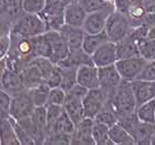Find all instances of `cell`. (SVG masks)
<instances>
[{
	"label": "cell",
	"instance_id": "cell-22",
	"mask_svg": "<svg viewBox=\"0 0 155 145\" xmlns=\"http://www.w3.org/2000/svg\"><path fill=\"white\" fill-rule=\"evenodd\" d=\"M107 41H110V39L107 37L105 30L100 33H85L82 49L85 53L92 55L97 49H99L101 45Z\"/></svg>",
	"mask_w": 155,
	"mask_h": 145
},
{
	"label": "cell",
	"instance_id": "cell-24",
	"mask_svg": "<svg viewBox=\"0 0 155 145\" xmlns=\"http://www.w3.org/2000/svg\"><path fill=\"white\" fill-rule=\"evenodd\" d=\"M75 124L71 120V117L69 116V114L65 112V110L62 112V114L59 116V119L54 122V124L52 125L50 132H55V133H62V134H70L72 135V133L74 132L75 130Z\"/></svg>",
	"mask_w": 155,
	"mask_h": 145
},
{
	"label": "cell",
	"instance_id": "cell-18",
	"mask_svg": "<svg viewBox=\"0 0 155 145\" xmlns=\"http://www.w3.org/2000/svg\"><path fill=\"white\" fill-rule=\"evenodd\" d=\"M63 107H64L65 112L69 114V116L71 117L72 121L74 122L75 125H78L82 120L87 117L83 107V99H81V97H72V95L67 94V99H65Z\"/></svg>",
	"mask_w": 155,
	"mask_h": 145
},
{
	"label": "cell",
	"instance_id": "cell-13",
	"mask_svg": "<svg viewBox=\"0 0 155 145\" xmlns=\"http://www.w3.org/2000/svg\"><path fill=\"white\" fill-rule=\"evenodd\" d=\"M77 82L87 90L100 87L99 81V68L93 63L82 64L78 67L77 70Z\"/></svg>",
	"mask_w": 155,
	"mask_h": 145
},
{
	"label": "cell",
	"instance_id": "cell-12",
	"mask_svg": "<svg viewBox=\"0 0 155 145\" xmlns=\"http://www.w3.org/2000/svg\"><path fill=\"white\" fill-rule=\"evenodd\" d=\"M23 0H1V21L2 26H8L11 30L12 26L22 15Z\"/></svg>",
	"mask_w": 155,
	"mask_h": 145
},
{
	"label": "cell",
	"instance_id": "cell-20",
	"mask_svg": "<svg viewBox=\"0 0 155 145\" xmlns=\"http://www.w3.org/2000/svg\"><path fill=\"white\" fill-rule=\"evenodd\" d=\"M20 74H21V77H22L23 85L28 90L45 83V77L42 75L41 71L33 63H30L29 65H27L23 70H21Z\"/></svg>",
	"mask_w": 155,
	"mask_h": 145
},
{
	"label": "cell",
	"instance_id": "cell-10",
	"mask_svg": "<svg viewBox=\"0 0 155 145\" xmlns=\"http://www.w3.org/2000/svg\"><path fill=\"white\" fill-rule=\"evenodd\" d=\"M99 81H100V87L107 92L110 99L111 94L121 84L123 79L117 71L115 64H112L99 68Z\"/></svg>",
	"mask_w": 155,
	"mask_h": 145
},
{
	"label": "cell",
	"instance_id": "cell-5",
	"mask_svg": "<svg viewBox=\"0 0 155 145\" xmlns=\"http://www.w3.org/2000/svg\"><path fill=\"white\" fill-rule=\"evenodd\" d=\"M35 109H36V104L30 95L29 90L27 89L21 94L12 97L11 107L9 110V116L16 121H21L32 115Z\"/></svg>",
	"mask_w": 155,
	"mask_h": 145
},
{
	"label": "cell",
	"instance_id": "cell-30",
	"mask_svg": "<svg viewBox=\"0 0 155 145\" xmlns=\"http://www.w3.org/2000/svg\"><path fill=\"white\" fill-rule=\"evenodd\" d=\"M77 70H78V68H75V67L62 68V82H61V85H60V87H61L64 91H67V92L78 83L77 82Z\"/></svg>",
	"mask_w": 155,
	"mask_h": 145
},
{
	"label": "cell",
	"instance_id": "cell-25",
	"mask_svg": "<svg viewBox=\"0 0 155 145\" xmlns=\"http://www.w3.org/2000/svg\"><path fill=\"white\" fill-rule=\"evenodd\" d=\"M109 132H110V126L105 125L103 123L95 122V121H94L93 129H92V136H93V140H94V142H95V144L114 145V143L112 142L110 139Z\"/></svg>",
	"mask_w": 155,
	"mask_h": 145
},
{
	"label": "cell",
	"instance_id": "cell-16",
	"mask_svg": "<svg viewBox=\"0 0 155 145\" xmlns=\"http://www.w3.org/2000/svg\"><path fill=\"white\" fill-rule=\"evenodd\" d=\"M94 119L85 117L77 126L72 133V144H95L92 136Z\"/></svg>",
	"mask_w": 155,
	"mask_h": 145
},
{
	"label": "cell",
	"instance_id": "cell-3",
	"mask_svg": "<svg viewBox=\"0 0 155 145\" xmlns=\"http://www.w3.org/2000/svg\"><path fill=\"white\" fill-rule=\"evenodd\" d=\"M133 30L132 20L127 15L119 11L111 13L105 27V32L110 39V41L119 42L131 35Z\"/></svg>",
	"mask_w": 155,
	"mask_h": 145
},
{
	"label": "cell",
	"instance_id": "cell-8",
	"mask_svg": "<svg viewBox=\"0 0 155 145\" xmlns=\"http://www.w3.org/2000/svg\"><path fill=\"white\" fill-rule=\"evenodd\" d=\"M115 11V5L111 3L110 6L95 12L87 13V19L84 21L83 30L85 33H100L105 30L107 22L111 13Z\"/></svg>",
	"mask_w": 155,
	"mask_h": 145
},
{
	"label": "cell",
	"instance_id": "cell-38",
	"mask_svg": "<svg viewBox=\"0 0 155 145\" xmlns=\"http://www.w3.org/2000/svg\"><path fill=\"white\" fill-rule=\"evenodd\" d=\"M50 87H57L61 85L62 82V68L59 64H54L51 72L49 73L45 81Z\"/></svg>",
	"mask_w": 155,
	"mask_h": 145
},
{
	"label": "cell",
	"instance_id": "cell-19",
	"mask_svg": "<svg viewBox=\"0 0 155 145\" xmlns=\"http://www.w3.org/2000/svg\"><path fill=\"white\" fill-rule=\"evenodd\" d=\"M116 51H117V60L141 55L139 50V42L131 35L121 41L116 42Z\"/></svg>",
	"mask_w": 155,
	"mask_h": 145
},
{
	"label": "cell",
	"instance_id": "cell-39",
	"mask_svg": "<svg viewBox=\"0 0 155 145\" xmlns=\"http://www.w3.org/2000/svg\"><path fill=\"white\" fill-rule=\"evenodd\" d=\"M45 143H51V144H71L72 135L70 134H62V133L50 132V135L45 137Z\"/></svg>",
	"mask_w": 155,
	"mask_h": 145
},
{
	"label": "cell",
	"instance_id": "cell-1",
	"mask_svg": "<svg viewBox=\"0 0 155 145\" xmlns=\"http://www.w3.org/2000/svg\"><path fill=\"white\" fill-rule=\"evenodd\" d=\"M109 104L114 110L119 119L136 112L137 104L133 94L131 82L123 80L113 93L111 94Z\"/></svg>",
	"mask_w": 155,
	"mask_h": 145
},
{
	"label": "cell",
	"instance_id": "cell-7",
	"mask_svg": "<svg viewBox=\"0 0 155 145\" xmlns=\"http://www.w3.org/2000/svg\"><path fill=\"white\" fill-rule=\"evenodd\" d=\"M45 36L50 44V60L53 63L58 64L59 62H61L68 57L70 49L60 30H48L45 33Z\"/></svg>",
	"mask_w": 155,
	"mask_h": 145
},
{
	"label": "cell",
	"instance_id": "cell-21",
	"mask_svg": "<svg viewBox=\"0 0 155 145\" xmlns=\"http://www.w3.org/2000/svg\"><path fill=\"white\" fill-rule=\"evenodd\" d=\"M111 141L114 145H134L137 144L135 137L119 122L110 127L109 132Z\"/></svg>",
	"mask_w": 155,
	"mask_h": 145
},
{
	"label": "cell",
	"instance_id": "cell-43",
	"mask_svg": "<svg viewBox=\"0 0 155 145\" xmlns=\"http://www.w3.org/2000/svg\"><path fill=\"white\" fill-rule=\"evenodd\" d=\"M107 2H115V1H116V0H107Z\"/></svg>",
	"mask_w": 155,
	"mask_h": 145
},
{
	"label": "cell",
	"instance_id": "cell-14",
	"mask_svg": "<svg viewBox=\"0 0 155 145\" xmlns=\"http://www.w3.org/2000/svg\"><path fill=\"white\" fill-rule=\"evenodd\" d=\"M131 87L137 107L155 97V81L136 79L131 82Z\"/></svg>",
	"mask_w": 155,
	"mask_h": 145
},
{
	"label": "cell",
	"instance_id": "cell-41",
	"mask_svg": "<svg viewBox=\"0 0 155 145\" xmlns=\"http://www.w3.org/2000/svg\"><path fill=\"white\" fill-rule=\"evenodd\" d=\"M137 79L147 81H155V60L147 61L145 68L143 69L142 73L140 74Z\"/></svg>",
	"mask_w": 155,
	"mask_h": 145
},
{
	"label": "cell",
	"instance_id": "cell-35",
	"mask_svg": "<svg viewBox=\"0 0 155 145\" xmlns=\"http://www.w3.org/2000/svg\"><path fill=\"white\" fill-rule=\"evenodd\" d=\"M45 107H47V114H48L47 132H50L52 125L59 119V116L61 115L62 112L64 111V107H63V105H58V104H47Z\"/></svg>",
	"mask_w": 155,
	"mask_h": 145
},
{
	"label": "cell",
	"instance_id": "cell-37",
	"mask_svg": "<svg viewBox=\"0 0 155 145\" xmlns=\"http://www.w3.org/2000/svg\"><path fill=\"white\" fill-rule=\"evenodd\" d=\"M65 99H67V91L63 90L61 87H51V89H50L48 104L64 105Z\"/></svg>",
	"mask_w": 155,
	"mask_h": 145
},
{
	"label": "cell",
	"instance_id": "cell-40",
	"mask_svg": "<svg viewBox=\"0 0 155 145\" xmlns=\"http://www.w3.org/2000/svg\"><path fill=\"white\" fill-rule=\"evenodd\" d=\"M0 107H1V117H8L9 116V110L12 102V97L9 93L1 90L0 94Z\"/></svg>",
	"mask_w": 155,
	"mask_h": 145
},
{
	"label": "cell",
	"instance_id": "cell-6",
	"mask_svg": "<svg viewBox=\"0 0 155 145\" xmlns=\"http://www.w3.org/2000/svg\"><path fill=\"white\" fill-rule=\"evenodd\" d=\"M107 103H109V95L103 89L97 87V89L89 90L87 95L83 97L85 116L90 119H94L101 110L107 107Z\"/></svg>",
	"mask_w": 155,
	"mask_h": 145
},
{
	"label": "cell",
	"instance_id": "cell-34",
	"mask_svg": "<svg viewBox=\"0 0 155 145\" xmlns=\"http://www.w3.org/2000/svg\"><path fill=\"white\" fill-rule=\"evenodd\" d=\"M22 6L25 12L40 15L47 6V0H23Z\"/></svg>",
	"mask_w": 155,
	"mask_h": 145
},
{
	"label": "cell",
	"instance_id": "cell-9",
	"mask_svg": "<svg viewBox=\"0 0 155 145\" xmlns=\"http://www.w3.org/2000/svg\"><path fill=\"white\" fill-rule=\"evenodd\" d=\"M1 90L15 97L21 94L27 89L23 85L21 74L15 70L6 68L3 71H1Z\"/></svg>",
	"mask_w": 155,
	"mask_h": 145
},
{
	"label": "cell",
	"instance_id": "cell-2",
	"mask_svg": "<svg viewBox=\"0 0 155 145\" xmlns=\"http://www.w3.org/2000/svg\"><path fill=\"white\" fill-rule=\"evenodd\" d=\"M48 31V27L41 15L23 12L11 28V32L23 37L41 36Z\"/></svg>",
	"mask_w": 155,
	"mask_h": 145
},
{
	"label": "cell",
	"instance_id": "cell-33",
	"mask_svg": "<svg viewBox=\"0 0 155 145\" xmlns=\"http://www.w3.org/2000/svg\"><path fill=\"white\" fill-rule=\"evenodd\" d=\"M79 3L83 7V9L87 11V13L95 12L99 10H102L104 8H107V6H110L111 3L113 2H107V0H78Z\"/></svg>",
	"mask_w": 155,
	"mask_h": 145
},
{
	"label": "cell",
	"instance_id": "cell-23",
	"mask_svg": "<svg viewBox=\"0 0 155 145\" xmlns=\"http://www.w3.org/2000/svg\"><path fill=\"white\" fill-rule=\"evenodd\" d=\"M1 145H20L10 116L1 117Z\"/></svg>",
	"mask_w": 155,
	"mask_h": 145
},
{
	"label": "cell",
	"instance_id": "cell-15",
	"mask_svg": "<svg viewBox=\"0 0 155 145\" xmlns=\"http://www.w3.org/2000/svg\"><path fill=\"white\" fill-rule=\"evenodd\" d=\"M60 32L64 38L65 42L70 49V52L78 51V50L82 49L84 37H85V31L83 30V28L69 26L64 23L61 27Z\"/></svg>",
	"mask_w": 155,
	"mask_h": 145
},
{
	"label": "cell",
	"instance_id": "cell-32",
	"mask_svg": "<svg viewBox=\"0 0 155 145\" xmlns=\"http://www.w3.org/2000/svg\"><path fill=\"white\" fill-rule=\"evenodd\" d=\"M31 119L39 127L45 130L47 133V127H48V114H47V107H36L33 111Z\"/></svg>",
	"mask_w": 155,
	"mask_h": 145
},
{
	"label": "cell",
	"instance_id": "cell-26",
	"mask_svg": "<svg viewBox=\"0 0 155 145\" xmlns=\"http://www.w3.org/2000/svg\"><path fill=\"white\" fill-rule=\"evenodd\" d=\"M136 115L141 122L155 124V97L139 105L136 109Z\"/></svg>",
	"mask_w": 155,
	"mask_h": 145
},
{
	"label": "cell",
	"instance_id": "cell-36",
	"mask_svg": "<svg viewBox=\"0 0 155 145\" xmlns=\"http://www.w3.org/2000/svg\"><path fill=\"white\" fill-rule=\"evenodd\" d=\"M10 120L12 122V125L15 127V131H16L17 137L20 141V144H35L36 143V141L32 139V136L27 132L26 130H25V127L18 121H16L12 117H10Z\"/></svg>",
	"mask_w": 155,
	"mask_h": 145
},
{
	"label": "cell",
	"instance_id": "cell-27",
	"mask_svg": "<svg viewBox=\"0 0 155 145\" xmlns=\"http://www.w3.org/2000/svg\"><path fill=\"white\" fill-rule=\"evenodd\" d=\"M50 89L48 84L42 83L36 87L30 89V95L32 97L33 102L36 104V107H43L48 104V99H49V93H50Z\"/></svg>",
	"mask_w": 155,
	"mask_h": 145
},
{
	"label": "cell",
	"instance_id": "cell-31",
	"mask_svg": "<svg viewBox=\"0 0 155 145\" xmlns=\"http://www.w3.org/2000/svg\"><path fill=\"white\" fill-rule=\"evenodd\" d=\"M154 129L155 124H151V123H140L139 130L136 133V142L137 144H143V143H150V140L153 139V134H154Z\"/></svg>",
	"mask_w": 155,
	"mask_h": 145
},
{
	"label": "cell",
	"instance_id": "cell-28",
	"mask_svg": "<svg viewBox=\"0 0 155 145\" xmlns=\"http://www.w3.org/2000/svg\"><path fill=\"white\" fill-rule=\"evenodd\" d=\"M95 122L103 123L107 126H113L114 124L119 122V117L116 115V113L114 112V110L112 109L110 104L107 103V105L104 109H102L100 112L97 113V115L94 117Z\"/></svg>",
	"mask_w": 155,
	"mask_h": 145
},
{
	"label": "cell",
	"instance_id": "cell-42",
	"mask_svg": "<svg viewBox=\"0 0 155 145\" xmlns=\"http://www.w3.org/2000/svg\"><path fill=\"white\" fill-rule=\"evenodd\" d=\"M147 38L150 39H155V26H153L147 32Z\"/></svg>",
	"mask_w": 155,
	"mask_h": 145
},
{
	"label": "cell",
	"instance_id": "cell-4",
	"mask_svg": "<svg viewBox=\"0 0 155 145\" xmlns=\"http://www.w3.org/2000/svg\"><path fill=\"white\" fill-rule=\"evenodd\" d=\"M147 60L142 55L132 57V58L120 59L115 62V67L123 80L132 82L136 80L145 68Z\"/></svg>",
	"mask_w": 155,
	"mask_h": 145
},
{
	"label": "cell",
	"instance_id": "cell-29",
	"mask_svg": "<svg viewBox=\"0 0 155 145\" xmlns=\"http://www.w3.org/2000/svg\"><path fill=\"white\" fill-rule=\"evenodd\" d=\"M137 42H139L140 54L143 58H145L147 61L155 60V39L144 38Z\"/></svg>",
	"mask_w": 155,
	"mask_h": 145
},
{
	"label": "cell",
	"instance_id": "cell-11",
	"mask_svg": "<svg viewBox=\"0 0 155 145\" xmlns=\"http://www.w3.org/2000/svg\"><path fill=\"white\" fill-rule=\"evenodd\" d=\"M92 62L97 68L107 67V65L115 64L117 61V51H116V43L113 41H107L97 49L94 53L91 55Z\"/></svg>",
	"mask_w": 155,
	"mask_h": 145
},
{
	"label": "cell",
	"instance_id": "cell-17",
	"mask_svg": "<svg viewBox=\"0 0 155 145\" xmlns=\"http://www.w3.org/2000/svg\"><path fill=\"white\" fill-rule=\"evenodd\" d=\"M87 12L83 9L79 1H73L69 3L64 9V23L69 26L80 27L82 28L84 21L87 19Z\"/></svg>",
	"mask_w": 155,
	"mask_h": 145
}]
</instances>
